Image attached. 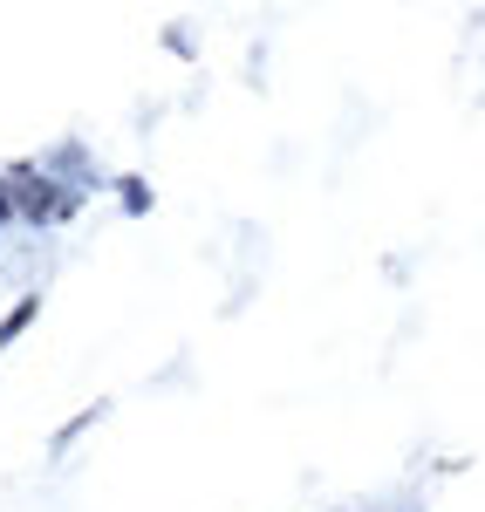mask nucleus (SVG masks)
<instances>
[{"label":"nucleus","mask_w":485,"mask_h":512,"mask_svg":"<svg viewBox=\"0 0 485 512\" xmlns=\"http://www.w3.org/2000/svg\"><path fill=\"white\" fill-rule=\"evenodd\" d=\"M7 205H14V192H7V185H0V226H7Z\"/></svg>","instance_id":"20e7f679"},{"label":"nucleus","mask_w":485,"mask_h":512,"mask_svg":"<svg viewBox=\"0 0 485 512\" xmlns=\"http://www.w3.org/2000/svg\"><path fill=\"white\" fill-rule=\"evenodd\" d=\"M103 417H110V403H96V410H76V417H69V424H62V431L48 437V458H62V451H69V444H76L82 431H96V424H103Z\"/></svg>","instance_id":"f257e3e1"},{"label":"nucleus","mask_w":485,"mask_h":512,"mask_svg":"<svg viewBox=\"0 0 485 512\" xmlns=\"http://www.w3.org/2000/svg\"><path fill=\"white\" fill-rule=\"evenodd\" d=\"M41 315V294H21V301H14V315L0 321V349H7V342H21V335H28V321Z\"/></svg>","instance_id":"f03ea898"},{"label":"nucleus","mask_w":485,"mask_h":512,"mask_svg":"<svg viewBox=\"0 0 485 512\" xmlns=\"http://www.w3.org/2000/svg\"><path fill=\"white\" fill-rule=\"evenodd\" d=\"M117 198H123V212H130V219H144V212H151V185H144V178H117Z\"/></svg>","instance_id":"7ed1b4c3"}]
</instances>
